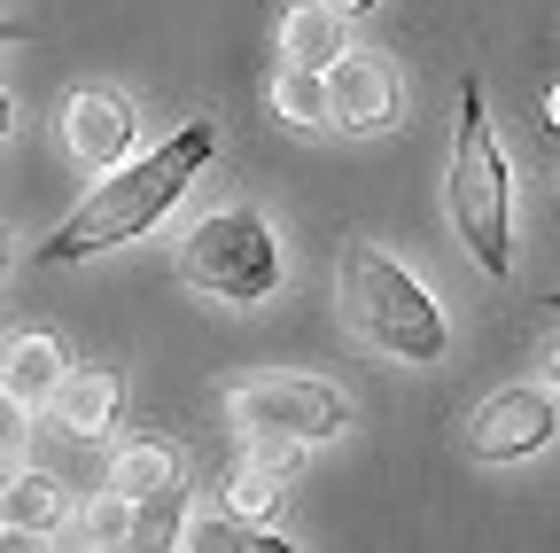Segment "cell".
Wrapping results in <instances>:
<instances>
[{"label":"cell","mask_w":560,"mask_h":553,"mask_svg":"<svg viewBox=\"0 0 560 553\" xmlns=\"http://www.w3.org/2000/svg\"><path fill=\"white\" fill-rule=\"evenodd\" d=\"M342 304H350V320H359L382 352H397V359H412V367L444 359V312L429 304V289H420L397 257L350 242V250H342Z\"/></svg>","instance_id":"obj_3"},{"label":"cell","mask_w":560,"mask_h":553,"mask_svg":"<svg viewBox=\"0 0 560 553\" xmlns=\"http://www.w3.org/2000/svg\"><path fill=\"white\" fill-rule=\"evenodd\" d=\"M226 499H234V522H257V515H272V507H280V475L242 468V475L226 483Z\"/></svg>","instance_id":"obj_17"},{"label":"cell","mask_w":560,"mask_h":553,"mask_svg":"<svg viewBox=\"0 0 560 553\" xmlns=\"http://www.w3.org/2000/svg\"><path fill=\"white\" fill-rule=\"evenodd\" d=\"M179 475H187V452H179V445H164V437H140V445H125V452H117V468H109V492L132 507V499H164V492H179Z\"/></svg>","instance_id":"obj_11"},{"label":"cell","mask_w":560,"mask_h":553,"mask_svg":"<svg viewBox=\"0 0 560 553\" xmlns=\"http://www.w3.org/2000/svg\"><path fill=\"white\" fill-rule=\"evenodd\" d=\"M62 141H70V157H79L86 172H117V164L132 157V141H140V117H132L125 94L79 87V94H70V110H62Z\"/></svg>","instance_id":"obj_8"},{"label":"cell","mask_w":560,"mask_h":553,"mask_svg":"<svg viewBox=\"0 0 560 553\" xmlns=\"http://www.w3.org/2000/svg\"><path fill=\"white\" fill-rule=\"evenodd\" d=\"M444 195H452V227L475 250V265L490 273V281H506V265H514V195H506V157H499V141H490V117H482V87L475 79L459 87Z\"/></svg>","instance_id":"obj_2"},{"label":"cell","mask_w":560,"mask_h":553,"mask_svg":"<svg viewBox=\"0 0 560 553\" xmlns=\"http://www.w3.org/2000/svg\"><path fill=\"white\" fill-rule=\"evenodd\" d=\"M179 522H187L179 492H164V499H132L125 545H117V553H172V545H179Z\"/></svg>","instance_id":"obj_14"},{"label":"cell","mask_w":560,"mask_h":553,"mask_svg":"<svg viewBox=\"0 0 560 553\" xmlns=\"http://www.w3.org/2000/svg\"><path fill=\"white\" fill-rule=\"evenodd\" d=\"M179 265H187V281L210 289L219 304H265L280 289V242H272V227L249 211V203L242 211L195 219V234L179 242Z\"/></svg>","instance_id":"obj_4"},{"label":"cell","mask_w":560,"mask_h":553,"mask_svg":"<svg viewBox=\"0 0 560 553\" xmlns=\"http://www.w3.org/2000/svg\"><path fill=\"white\" fill-rule=\"evenodd\" d=\"M319 94H327V125H342V133L397 125V71L374 55H335L319 71Z\"/></svg>","instance_id":"obj_7"},{"label":"cell","mask_w":560,"mask_h":553,"mask_svg":"<svg viewBox=\"0 0 560 553\" xmlns=\"http://www.w3.org/2000/svg\"><path fill=\"white\" fill-rule=\"evenodd\" d=\"M272 117H280V125H304V133L327 125V94H319V79H312V71H280V79H272Z\"/></svg>","instance_id":"obj_16"},{"label":"cell","mask_w":560,"mask_h":553,"mask_svg":"<svg viewBox=\"0 0 560 553\" xmlns=\"http://www.w3.org/2000/svg\"><path fill=\"white\" fill-rule=\"evenodd\" d=\"M55 522H62V483L39 475V468H16L9 492H0V530H32V538H47Z\"/></svg>","instance_id":"obj_13"},{"label":"cell","mask_w":560,"mask_h":553,"mask_svg":"<svg viewBox=\"0 0 560 553\" xmlns=\"http://www.w3.org/2000/svg\"><path fill=\"white\" fill-rule=\"evenodd\" d=\"M16 39H24V24H16V16H0V47H16Z\"/></svg>","instance_id":"obj_23"},{"label":"cell","mask_w":560,"mask_h":553,"mask_svg":"<svg viewBox=\"0 0 560 553\" xmlns=\"http://www.w3.org/2000/svg\"><path fill=\"white\" fill-rule=\"evenodd\" d=\"M0 553H47V538H32V530H0Z\"/></svg>","instance_id":"obj_20"},{"label":"cell","mask_w":560,"mask_h":553,"mask_svg":"<svg viewBox=\"0 0 560 553\" xmlns=\"http://www.w3.org/2000/svg\"><path fill=\"white\" fill-rule=\"evenodd\" d=\"M16 429H24V413H16L9 398H0V452H9V437H16Z\"/></svg>","instance_id":"obj_21"},{"label":"cell","mask_w":560,"mask_h":553,"mask_svg":"<svg viewBox=\"0 0 560 553\" xmlns=\"http://www.w3.org/2000/svg\"><path fill=\"white\" fill-rule=\"evenodd\" d=\"M0 257H9V250H0Z\"/></svg>","instance_id":"obj_26"},{"label":"cell","mask_w":560,"mask_h":553,"mask_svg":"<svg viewBox=\"0 0 560 553\" xmlns=\"http://www.w3.org/2000/svg\"><path fill=\"white\" fill-rule=\"evenodd\" d=\"M125 515H132V507H125L117 492H109V499H94V507H86V522H79V530H86V553H117V545H125Z\"/></svg>","instance_id":"obj_18"},{"label":"cell","mask_w":560,"mask_h":553,"mask_svg":"<svg viewBox=\"0 0 560 553\" xmlns=\"http://www.w3.org/2000/svg\"><path fill=\"white\" fill-rule=\"evenodd\" d=\"M280 55H289V71H312V79H319L335 55H350V47H342V16H327L319 0L289 9V16H280Z\"/></svg>","instance_id":"obj_12"},{"label":"cell","mask_w":560,"mask_h":553,"mask_svg":"<svg viewBox=\"0 0 560 553\" xmlns=\"http://www.w3.org/2000/svg\"><path fill=\"white\" fill-rule=\"evenodd\" d=\"M296 460H304V445H289V437H249V468H265V475H296Z\"/></svg>","instance_id":"obj_19"},{"label":"cell","mask_w":560,"mask_h":553,"mask_svg":"<svg viewBox=\"0 0 560 553\" xmlns=\"http://www.w3.org/2000/svg\"><path fill=\"white\" fill-rule=\"evenodd\" d=\"M219 157V125L210 117H195V125H179L172 141L156 149V157H132V164H117L79 211H70L47 242H39V265H79V257H94V250H117V242H140L172 203L195 187V172Z\"/></svg>","instance_id":"obj_1"},{"label":"cell","mask_w":560,"mask_h":553,"mask_svg":"<svg viewBox=\"0 0 560 553\" xmlns=\"http://www.w3.org/2000/svg\"><path fill=\"white\" fill-rule=\"evenodd\" d=\"M62 375H70V359H62V343L47 327H24V335L0 343V398H9L16 413H47Z\"/></svg>","instance_id":"obj_9"},{"label":"cell","mask_w":560,"mask_h":553,"mask_svg":"<svg viewBox=\"0 0 560 553\" xmlns=\"http://www.w3.org/2000/svg\"><path fill=\"white\" fill-rule=\"evenodd\" d=\"M552 429H560L552 382H514V390H499V398L467 422V452H475V460H529V452L552 445Z\"/></svg>","instance_id":"obj_6"},{"label":"cell","mask_w":560,"mask_h":553,"mask_svg":"<svg viewBox=\"0 0 560 553\" xmlns=\"http://www.w3.org/2000/svg\"><path fill=\"white\" fill-rule=\"evenodd\" d=\"M0 133H9V94H0Z\"/></svg>","instance_id":"obj_25"},{"label":"cell","mask_w":560,"mask_h":553,"mask_svg":"<svg viewBox=\"0 0 560 553\" xmlns=\"http://www.w3.org/2000/svg\"><path fill=\"white\" fill-rule=\"evenodd\" d=\"M117 405H125V375L117 367H70L62 390L47 398V413H55L62 437H102L117 422Z\"/></svg>","instance_id":"obj_10"},{"label":"cell","mask_w":560,"mask_h":553,"mask_svg":"<svg viewBox=\"0 0 560 553\" xmlns=\"http://www.w3.org/2000/svg\"><path fill=\"white\" fill-rule=\"evenodd\" d=\"M187 553H296L289 538H272L257 522H234V515H202L187 530Z\"/></svg>","instance_id":"obj_15"},{"label":"cell","mask_w":560,"mask_h":553,"mask_svg":"<svg viewBox=\"0 0 560 553\" xmlns=\"http://www.w3.org/2000/svg\"><path fill=\"white\" fill-rule=\"evenodd\" d=\"M9 475H16V468H9V452H0V492H9Z\"/></svg>","instance_id":"obj_24"},{"label":"cell","mask_w":560,"mask_h":553,"mask_svg":"<svg viewBox=\"0 0 560 553\" xmlns=\"http://www.w3.org/2000/svg\"><path fill=\"white\" fill-rule=\"evenodd\" d=\"M319 9H327V16H359V9H366V0H319Z\"/></svg>","instance_id":"obj_22"},{"label":"cell","mask_w":560,"mask_h":553,"mask_svg":"<svg viewBox=\"0 0 560 553\" xmlns=\"http://www.w3.org/2000/svg\"><path fill=\"white\" fill-rule=\"evenodd\" d=\"M234 422L249 437H289V445H319V437H342L350 429V405L342 390L312 382V375H257L234 390Z\"/></svg>","instance_id":"obj_5"}]
</instances>
